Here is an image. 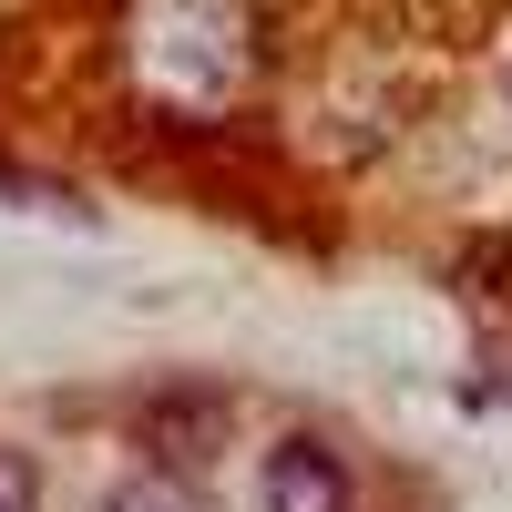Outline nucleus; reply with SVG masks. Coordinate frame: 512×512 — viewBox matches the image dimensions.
Returning <instances> with one entry per match:
<instances>
[{
  "label": "nucleus",
  "mask_w": 512,
  "mask_h": 512,
  "mask_svg": "<svg viewBox=\"0 0 512 512\" xmlns=\"http://www.w3.org/2000/svg\"><path fill=\"white\" fill-rule=\"evenodd\" d=\"M0 502H11V512L31 502V472H21V461H0Z\"/></svg>",
  "instance_id": "20e7f679"
},
{
  "label": "nucleus",
  "mask_w": 512,
  "mask_h": 512,
  "mask_svg": "<svg viewBox=\"0 0 512 512\" xmlns=\"http://www.w3.org/2000/svg\"><path fill=\"white\" fill-rule=\"evenodd\" d=\"M0 512H11V502H0Z\"/></svg>",
  "instance_id": "39448f33"
},
{
  "label": "nucleus",
  "mask_w": 512,
  "mask_h": 512,
  "mask_svg": "<svg viewBox=\"0 0 512 512\" xmlns=\"http://www.w3.org/2000/svg\"><path fill=\"white\" fill-rule=\"evenodd\" d=\"M123 62H134L144 103L185 113V123H216L256 72V31H246L236 0H144Z\"/></svg>",
  "instance_id": "f257e3e1"
},
{
  "label": "nucleus",
  "mask_w": 512,
  "mask_h": 512,
  "mask_svg": "<svg viewBox=\"0 0 512 512\" xmlns=\"http://www.w3.org/2000/svg\"><path fill=\"white\" fill-rule=\"evenodd\" d=\"M256 492H267V512H349V461H338L328 441H277L267 472H256Z\"/></svg>",
  "instance_id": "f03ea898"
},
{
  "label": "nucleus",
  "mask_w": 512,
  "mask_h": 512,
  "mask_svg": "<svg viewBox=\"0 0 512 512\" xmlns=\"http://www.w3.org/2000/svg\"><path fill=\"white\" fill-rule=\"evenodd\" d=\"M103 512H205V502H195V492H185L175 472H144V482H123V492H113Z\"/></svg>",
  "instance_id": "7ed1b4c3"
}]
</instances>
